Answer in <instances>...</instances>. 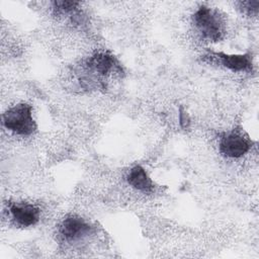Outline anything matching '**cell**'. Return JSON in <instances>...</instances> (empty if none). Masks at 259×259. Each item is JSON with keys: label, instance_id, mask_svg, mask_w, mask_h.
Segmentation results:
<instances>
[{"label": "cell", "instance_id": "obj_1", "mask_svg": "<svg viewBox=\"0 0 259 259\" xmlns=\"http://www.w3.org/2000/svg\"><path fill=\"white\" fill-rule=\"evenodd\" d=\"M85 74L80 78L84 88H105L103 78L121 75L122 69L114 56L107 52H97L84 63Z\"/></svg>", "mask_w": 259, "mask_h": 259}, {"label": "cell", "instance_id": "obj_2", "mask_svg": "<svg viewBox=\"0 0 259 259\" xmlns=\"http://www.w3.org/2000/svg\"><path fill=\"white\" fill-rule=\"evenodd\" d=\"M3 125L19 136H30L36 131L31 105L21 102L7 109L2 115Z\"/></svg>", "mask_w": 259, "mask_h": 259}, {"label": "cell", "instance_id": "obj_3", "mask_svg": "<svg viewBox=\"0 0 259 259\" xmlns=\"http://www.w3.org/2000/svg\"><path fill=\"white\" fill-rule=\"evenodd\" d=\"M193 22L201 35L210 40L219 41L226 33L225 19L218 10L200 6L193 14Z\"/></svg>", "mask_w": 259, "mask_h": 259}, {"label": "cell", "instance_id": "obj_4", "mask_svg": "<svg viewBox=\"0 0 259 259\" xmlns=\"http://www.w3.org/2000/svg\"><path fill=\"white\" fill-rule=\"evenodd\" d=\"M252 145L253 141L247 135L234 130L221 137L219 149L228 158H240L249 152Z\"/></svg>", "mask_w": 259, "mask_h": 259}, {"label": "cell", "instance_id": "obj_5", "mask_svg": "<svg viewBox=\"0 0 259 259\" xmlns=\"http://www.w3.org/2000/svg\"><path fill=\"white\" fill-rule=\"evenodd\" d=\"M91 226L77 214H69L59 226V235L67 243L78 242L91 233Z\"/></svg>", "mask_w": 259, "mask_h": 259}, {"label": "cell", "instance_id": "obj_6", "mask_svg": "<svg viewBox=\"0 0 259 259\" xmlns=\"http://www.w3.org/2000/svg\"><path fill=\"white\" fill-rule=\"evenodd\" d=\"M9 211L15 224L23 228L36 225L40 219L39 208L27 202L11 203Z\"/></svg>", "mask_w": 259, "mask_h": 259}, {"label": "cell", "instance_id": "obj_7", "mask_svg": "<svg viewBox=\"0 0 259 259\" xmlns=\"http://www.w3.org/2000/svg\"><path fill=\"white\" fill-rule=\"evenodd\" d=\"M211 57H214L220 61V63L234 71V72H247L252 70V58L249 54L244 55H229L224 53H213Z\"/></svg>", "mask_w": 259, "mask_h": 259}, {"label": "cell", "instance_id": "obj_8", "mask_svg": "<svg viewBox=\"0 0 259 259\" xmlns=\"http://www.w3.org/2000/svg\"><path fill=\"white\" fill-rule=\"evenodd\" d=\"M126 180L133 188L139 191L150 192L154 189L152 179L149 177L146 170L140 165H137L131 169L130 173L127 174Z\"/></svg>", "mask_w": 259, "mask_h": 259}, {"label": "cell", "instance_id": "obj_9", "mask_svg": "<svg viewBox=\"0 0 259 259\" xmlns=\"http://www.w3.org/2000/svg\"><path fill=\"white\" fill-rule=\"evenodd\" d=\"M79 2L77 1H68V0H62V1H54L53 2V8L57 15H66L75 12L78 9Z\"/></svg>", "mask_w": 259, "mask_h": 259}, {"label": "cell", "instance_id": "obj_10", "mask_svg": "<svg viewBox=\"0 0 259 259\" xmlns=\"http://www.w3.org/2000/svg\"><path fill=\"white\" fill-rule=\"evenodd\" d=\"M241 10L249 16L256 15L258 13L259 8V1L257 0H249V1H242L239 3Z\"/></svg>", "mask_w": 259, "mask_h": 259}, {"label": "cell", "instance_id": "obj_11", "mask_svg": "<svg viewBox=\"0 0 259 259\" xmlns=\"http://www.w3.org/2000/svg\"><path fill=\"white\" fill-rule=\"evenodd\" d=\"M179 119H180V124H181L182 127L185 128V127L188 126V124H189V118H188L187 114H186L185 112H183L182 110H180V117H179Z\"/></svg>", "mask_w": 259, "mask_h": 259}]
</instances>
